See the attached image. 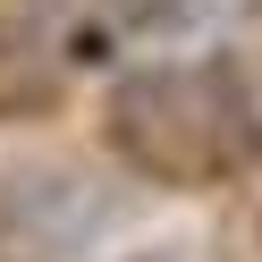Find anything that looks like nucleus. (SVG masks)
I'll return each instance as SVG.
<instances>
[{
	"label": "nucleus",
	"instance_id": "f257e3e1",
	"mask_svg": "<svg viewBox=\"0 0 262 262\" xmlns=\"http://www.w3.org/2000/svg\"><path fill=\"white\" fill-rule=\"evenodd\" d=\"M102 144L144 186L211 194L262 169V93L237 59H152L102 93Z\"/></svg>",
	"mask_w": 262,
	"mask_h": 262
},
{
	"label": "nucleus",
	"instance_id": "f03ea898",
	"mask_svg": "<svg viewBox=\"0 0 262 262\" xmlns=\"http://www.w3.org/2000/svg\"><path fill=\"white\" fill-rule=\"evenodd\" d=\"M68 68H76V51H68V34H59V17L0 0V119H42V110H59Z\"/></svg>",
	"mask_w": 262,
	"mask_h": 262
},
{
	"label": "nucleus",
	"instance_id": "7ed1b4c3",
	"mask_svg": "<svg viewBox=\"0 0 262 262\" xmlns=\"http://www.w3.org/2000/svg\"><path fill=\"white\" fill-rule=\"evenodd\" d=\"M211 0H93V17L110 26V34H178V26H194Z\"/></svg>",
	"mask_w": 262,
	"mask_h": 262
}]
</instances>
